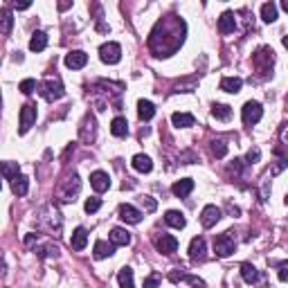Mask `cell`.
<instances>
[{
  "label": "cell",
  "mask_w": 288,
  "mask_h": 288,
  "mask_svg": "<svg viewBox=\"0 0 288 288\" xmlns=\"http://www.w3.org/2000/svg\"><path fill=\"white\" fill-rule=\"evenodd\" d=\"M0 187H2V182H0Z\"/></svg>",
  "instance_id": "40"
},
{
  "label": "cell",
  "mask_w": 288,
  "mask_h": 288,
  "mask_svg": "<svg viewBox=\"0 0 288 288\" xmlns=\"http://www.w3.org/2000/svg\"><path fill=\"white\" fill-rule=\"evenodd\" d=\"M36 122V106L34 104H25V106L21 108V128H18V133L25 135L29 128H32V124Z\"/></svg>",
  "instance_id": "4"
},
{
  "label": "cell",
  "mask_w": 288,
  "mask_h": 288,
  "mask_svg": "<svg viewBox=\"0 0 288 288\" xmlns=\"http://www.w3.org/2000/svg\"><path fill=\"white\" fill-rule=\"evenodd\" d=\"M138 115H140L142 122H149V119L155 115V106L151 102H146V99H140L138 102Z\"/></svg>",
  "instance_id": "19"
},
{
  "label": "cell",
  "mask_w": 288,
  "mask_h": 288,
  "mask_svg": "<svg viewBox=\"0 0 288 288\" xmlns=\"http://www.w3.org/2000/svg\"><path fill=\"white\" fill-rule=\"evenodd\" d=\"M261 115H263V108H261V104L259 102H248L246 106H243V111H241L243 124H248V126H252V124L259 122Z\"/></svg>",
  "instance_id": "3"
},
{
  "label": "cell",
  "mask_w": 288,
  "mask_h": 288,
  "mask_svg": "<svg viewBox=\"0 0 288 288\" xmlns=\"http://www.w3.org/2000/svg\"><path fill=\"white\" fill-rule=\"evenodd\" d=\"M131 165H133V169L140 171V173H149V171L153 169V162H151V158H149V155H144V153L135 155Z\"/></svg>",
  "instance_id": "12"
},
{
  "label": "cell",
  "mask_w": 288,
  "mask_h": 288,
  "mask_svg": "<svg viewBox=\"0 0 288 288\" xmlns=\"http://www.w3.org/2000/svg\"><path fill=\"white\" fill-rule=\"evenodd\" d=\"M11 27H14V14H11V9L2 7L0 9V34H9Z\"/></svg>",
  "instance_id": "17"
},
{
  "label": "cell",
  "mask_w": 288,
  "mask_h": 288,
  "mask_svg": "<svg viewBox=\"0 0 288 288\" xmlns=\"http://www.w3.org/2000/svg\"><path fill=\"white\" fill-rule=\"evenodd\" d=\"M212 153L216 155V158H223V155L228 153V146H225V142H221V140H216V142L212 144Z\"/></svg>",
  "instance_id": "33"
},
{
  "label": "cell",
  "mask_w": 288,
  "mask_h": 288,
  "mask_svg": "<svg viewBox=\"0 0 288 288\" xmlns=\"http://www.w3.org/2000/svg\"><path fill=\"white\" fill-rule=\"evenodd\" d=\"M111 243L115 248L117 246H128V243H131V234H128L126 230H122V228H115V230H111Z\"/></svg>",
  "instance_id": "16"
},
{
  "label": "cell",
  "mask_w": 288,
  "mask_h": 288,
  "mask_svg": "<svg viewBox=\"0 0 288 288\" xmlns=\"http://www.w3.org/2000/svg\"><path fill=\"white\" fill-rule=\"evenodd\" d=\"M119 219L124 221V223H128V225H135V223H140L142 221V212L140 209H135L133 205H122L119 207Z\"/></svg>",
  "instance_id": "8"
},
{
  "label": "cell",
  "mask_w": 288,
  "mask_h": 288,
  "mask_svg": "<svg viewBox=\"0 0 288 288\" xmlns=\"http://www.w3.org/2000/svg\"><path fill=\"white\" fill-rule=\"evenodd\" d=\"M45 45H48V34L34 32L32 38H29V50H32V52H41V50H45Z\"/></svg>",
  "instance_id": "20"
},
{
  "label": "cell",
  "mask_w": 288,
  "mask_h": 288,
  "mask_svg": "<svg viewBox=\"0 0 288 288\" xmlns=\"http://www.w3.org/2000/svg\"><path fill=\"white\" fill-rule=\"evenodd\" d=\"M117 282H119V288H135L133 286V270L131 268H122L117 275Z\"/></svg>",
  "instance_id": "28"
},
{
  "label": "cell",
  "mask_w": 288,
  "mask_h": 288,
  "mask_svg": "<svg viewBox=\"0 0 288 288\" xmlns=\"http://www.w3.org/2000/svg\"><path fill=\"white\" fill-rule=\"evenodd\" d=\"M34 90H36V81H34V79L21 81V92H23V95H32Z\"/></svg>",
  "instance_id": "32"
},
{
  "label": "cell",
  "mask_w": 288,
  "mask_h": 288,
  "mask_svg": "<svg viewBox=\"0 0 288 288\" xmlns=\"http://www.w3.org/2000/svg\"><path fill=\"white\" fill-rule=\"evenodd\" d=\"M0 173H2L7 180H14V178H18V173H21V167H18V162H0Z\"/></svg>",
  "instance_id": "23"
},
{
  "label": "cell",
  "mask_w": 288,
  "mask_h": 288,
  "mask_svg": "<svg viewBox=\"0 0 288 288\" xmlns=\"http://www.w3.org/2000/svg\"><path fill=\"white\" fill-rule=\"evenodd\" d=\"M234 27H236V18L232 11H225L223 16L219 18V32L221 34H230V32H234Z\"/></svg>",
  "instance_id": "13"
},
{
  "label": "cell",
  "mask_w": 288,
  "mask_h": 288,
  "mask_svg": "<svg viewBox=\"0 0 288 288\" xmlns=\"http://www.w3.org/2000/svg\"><path fill=\"white\" fill-rule=\"evenodd\" d=\"M158 284H160V277H158V275H151V277L144 279L142 288H158Z\"/></svg>",
  "instance_id": "35"
},
{
  "label": "cell",
  "mask_w": 288,
  "mask_h": 288,
  "mask_svg": "<svg viewBox=\"0 0 288 288\" xmlns=\"http://www.w3.org/2000/svg\"><path fill=\"white\" fill-rule=\"evenodd\" d=\"M41 92H43V97H45L48 102H54V99H61V97L65 95L63 84H61L59 79H48L45 84L41 86Z\"/></svg>",
  "instance_id": "2"
},
{
  "label": "cell",
  "mask_w": 288,
  "mask_h": 288,
  "mask_svg": "<svg viewBox=\"0 0 288 288\" xmlns=\"http://www.w3.org/2000/svg\"><path fill=\"white\" fill-rule=\"evenodd\" d=\"M16 9H29V2H14Z\"/></svg>",
  "instance_id": "39"
},
{
  "label": "cell",
  "mask_w": 288,
  "mask_h": 288,
  "mask_svg": "<svg viewBox=\"0 0 288 288\" xmlns=\"http://www.w3.org/2000/svg\"><path fill=\"white\" fill-rule=\"evenodd\" d=\"M27 189H29V180L25 176H18L11 180V192L16 194V196H25Z\"/></svg>",
  "instance_id": "26"
},
{
  "label": "cell",
  "mask_w": 288,
  "mask_h": 288,
  "mask_svg": "<svg viewBox=\"0 0 288 288\" xmlns=\"http://www.w3.org/2000/svg\"><path fill=\"white\" fill-rule=\"evenodd\" d=\"M286 279H288V266L279 263V282H286Z\"/></svg>",
  "instance_id": "37"
},
{
  "label": "cell",
  "mask_w": 288,
  "mask_h": 288,
  "mask_svg": "<svg viewBox=\"0 0 288 288\" xmlns=\"http://www.w3.org/2000/svg\"><path fill=\"white\" fill-rule=\"evenodd\" d=\"M261 18H263V23L277 21V5H275V2H266V5L261 7Z\"/></svg>",
  "instance_id": "30"
},
{
  "label": "cell",
  "mask_w": 288,
  "mask_h": 288,
  "mask_svg": "<svg viewBox=\"0 0 288 288\" xmlns=\"http://www.w3.org/2000/svg\"><path fill=\"white\" fill-rule=\"evenodd\" d=\"M165 223L171 225V228H176V230H182L187 225L185 221V214L178 212V209H169V212L165 214Z\"/></svg>",
  "instance_id": "11"
},
{
  "label": "cell",
  "mask_w": 288,
  "mask_h": 288,
  "mask_svg": "<svg viewBox=\"0 0 288 288\" xmlns=\"http://www.w3.org/2000/svg\"><path fill=\"white\" fill-rule=\"evenodd\" d=\"M171 122L178 128H189V126H194V115H189V113H173Z\"/></svg>",
  "instance_id": "21"
},
{
  "label": "cell",
  "mask_w": 288,
  "mask_h": 288,
  "mask_svg": "<svg viewBox=\"0 0 288 288\" xmlns=\"http://www.w3.org/2000/svg\"><path fill=\"white\" fill-rule=\"evenodd\" d=\"M86 243H88V232L84 228H77L72 232V239H70V246L75 248V250H84Z\"/></svg>",
  "instance_id": "18"
},
{
  "label": "cell",
  "mask_w": 288,
  "mask_h": 288,
  "mask_svg": "<svg viewBox=\"0 0 288 288\" xmlns=\"http://www.w3.org/2000/svg\"><path fill=\"white\" fill-rule=\"evenodd\" d=\"M221 221V209L216 205H207V207L201 212V223L203 228H214V225Z\"/></svg>",
  "instance_id": "6"
},
{
  "label": "cell",
  "mask_w": 288,
  "mask_h": 288,
  "mask_svg": "<svg viewBox=\"0 0 288 288\" xmlns=\"http://www.w3.org/2000/svg\"><path fill=\"white\" fill-rule=\"evenodd\" d=\"M90 187L95 189L97 194H104L111 187V178H108L106 171H95L90 176Z\"/></svg>",
  "instance_id": "7"
},
{
  "label": "cell",
  "mask_w": 288,
  "mask_h": 288,
  "mask_svg": "<svg viewBox=\"0 0 288 288\" xmlns=\"http://www.w3.org/2000/svg\"><path fill=\"white\" fill-rule=\"evenodd\" d=\"M115 252V246L113 243H106V241H97L95 243V259H106Z\"/></svg>",
  "instance_id": "24"
},
{
  "label": "cell",
  "mask_w": 288,
  "mask_h": 288,
  "mask_svg": "<svg viewBox=\"0 0 288 288\" xmlns=\"http://www.w3.org/2000/svg\"><path fill=\"white\" fill-rule=\"evenodd\" d=\"M7 266H5V259H2V252H0V275H5Z\"/></svg>",
  "instance_id": "38"
},
{
  "label": "cell",
  "mask_w": 288,
  "mask_h": 288,
  "mask_svg": "<svg viewBox=\"0 0 288 288\" xmlns=\"http://www.w3.org/2000/svg\"><path fill=\"white\" fill-rule=\"evenodd\" d=\"M99 59L108 65H115L119 59H122V48H119V43L115 41H108L104 43L102 48H99Z\"/></svg>",
  "instance_id": "1"
},
{
  "label": "cell",
  "mask_w": 288,
  "mask_h": 288,
  "mask_svg": "<svg viewBox=\"0 0 288 288\" xmlns=\"http://www.w3.org/2000/svg\"><path fill=\"white\" fill-rule=\"evenodd\" d=\"M155 246H158L160 252H165V255H173V252L178 250V239L171 234H162L160 239L155 241Z\"/></svg>",
  "instance_id": "10"
},
{
  "label": "cell",
  "mask_w": 288,
  "mask_h": 288,
  "mask_svg": "<svg viewBox=\"0 0 288 288\" xmlns=\"http://www.w3.org/2000/svg\"><path fill=\"white\" fill-rule=\"evenodd\" d=\"M259 158H261V151H259V149H250V151H248V155H246L248 165H255V162H259Z\"/></svg>",
  "instance_id": "34"
},
{
  "label": "cell",
  "mask_w": 288,
  "mask_h": 288,
  "mask_svg": "<svg viewBox=\"0 0 288 288\" xmlns=\"http://www.w3.org/2000/svg\"><path fill=\"white\" fill-rule=\"evenodd\" d=\"M142 205L146 207V212H153V209H155V201L151 196H144L142 198Z\"/></svg>",
  "instance_id": "36"
},
{
  "label": "cell",
  "mask_w": 288,
  "mask_h": 288,
  "mask_svg": "<svg viewBox=\"0 0 288 288\" xmlns=\"http://www.w3.org/2000/svg\"><path fill=\"white\" fill-rule=\"evenodd\" d=\"M234 248H236V243L230 234H221V236H216V241H214V252H216L219 257H230L232 252H234Z\"/></svg>",
  "instance_id": "5"
},
{
  "label": "cell",
  "mask_w": 288,
  "mask_h": 288,
  "mask_svg": "<svg viewBox=\"0 0 288 288\" xmlns=\"http://www.w3.org/2000/svg\"><path fill=\"white\" fill-rule=\"evenodd\" d=\"M86 63H88V54L81 52V50H75V52L65 54V65H68L70 70H81Z\"/></svg>",
  "instance_id": "9"
},
{
  "label": "cell",
  "mask_w": 288,
  "mask_h": 288,
  "mask_svg": "<svg viewBox=\"0 0 288 288\" xmlns=\"http://www.w3.org/2000/svg\"><path fill=\"white\" fill-rule=\"evenodd\" d=\"M189 257L192 259H203L205 257V239L203 236H194L189 243Z\"/></svg>",
  "instance_id": "15"
},
{
  "label": "cell",
  "mask_w": 288,
  "mask_h": 288,
  "mask_svg": "<svg viewBox=\"0 0 288 288\" xmlns=\"http://www.w3.org/2000/svg\"><path fill=\"white\" fill-rule=\"evenodd\" d=\"M111 133L115 135V138H124V135L128 133V122L124 117H115L111 124Z\"/></svg>",
  "instance_id": "25"
},
{
  "label": "cell",
  "mask_w": 288,
  "mask_h": 288,
  "mask_svg": "<svg viewBox=\"0 0 288 288\" xmlns=\"http://www.w3.org/2000/svg\"><path fill=\"white\" fill-rule=\"evenodd\" d=\"M241 86H243V81L239 77H223L221 79V90H225V92H239Z\"/></svg>",
  "instance_id": "22"
},
{
  "label": "cell",
  "mask_w": 288,
  "mask_h": 288,
  "mask_svg": "<svg viewBox=\"0 0 288 288\" xmlns=\"http://www.w3.org/2000/svg\"><path fill=\"white\" fill-rule=\"evenodd\" d=\"M241 277H243L246 284H255L257 279H259V272H257V268L252 266V263H243V266H241Z\"/></svg>",
  "instance_id": "27"
},
{
  "label": "cell",
  "mask_w": 288,
  "mask_h": 288,
  "mask_svg": "<svg viewBox=\"0 0 288 288\" xmlns=\"http://www.w3.org/2000/svg\"><path fill=\"white\" fill-rule=\"evenodd\" d=\"M99 207H102V201H99V198H88V201H86V205H84V209L88 214H95Z\"/></svg>",
  "instance_id": "31"
},
{
  "label": "cell",
  "mask_w": 288,
  "mask_h": 288,
  "mask_svg": "<svg viewBox=\"0 0 288 288\" xmlns=\"http://www.w3.org/2000/svg\"><path fill=\"white\" fill-rule=\"evenodd\" d=\"M192 189H194V180H192V178H182V180L173 182V187H171V192L176 194L178 198L187 196V194H192Z\"/></svg>",
  "instance_id": "14"
},
{
  "label": "cell",
  "mask_w": 288,
  "mask_h": 288,
  "mask_svg": "<svg viewBox=\"0 0 288 288\" xmlns=\"http://www.w3.org/2000/svg\"><path fill=\"white\" fill-rule=\"evenodd\" d=\"M212 115L216 119H223V122H225V119L232 117V108H230L228 104H214V106H212Z\"/></svg>",
  "instance_id": "29"
}]
</instances>
